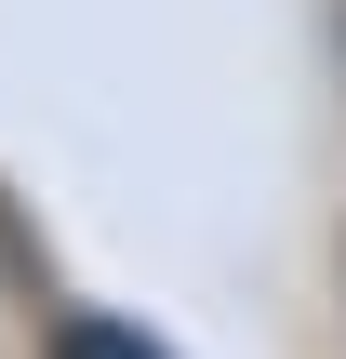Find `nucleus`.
<instances>
[{"mask_svg":"<svg viewBox=\"0 0 346 359\" xmlns=\"http://www.w3.org/2000/svg\"><path fill=\"white\" fill-rule=\"evenodd\" d=\"M53 359H160V346H147L133 320H93V306H67V320H53Z\"/></svg>","mask_w":346,"mask_h":359,"instance_id":"nucleus-1","label":"nucleus"}]
</instances>
